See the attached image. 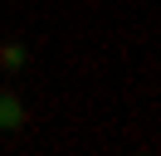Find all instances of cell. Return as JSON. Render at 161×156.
<instances>
[{
    "mask_svg": "<svg viewBox=\"0 0 161 156\" xmlns=\"http://www.w3.org/2000/svg\"><path fill=\"white\" fill-rule=\"evenodd\" d=\"M25 64H30V44L5 39V44H0V73H25Z\"/></svg>",
    "mask_w": 161,
    "mask_h": 156,
    "instance_id": "6da1fadb",
    "label": "cell"
},
{
    "mask_svg": "<svg viewBox=\"0 0 161 156\" xmlns=\"http://www.w3.org/2000/svg\"><path fill=\"white\" fill-rule=\"evenodd\" d=\"M25 127V103L15 93H0V132H20Z\"/></svg>",
    "mask_w": 161,
    "mask_h": 156,
    "instance_id": "7a4b0ae2",
    "label": "cell"
}]
</instances>
